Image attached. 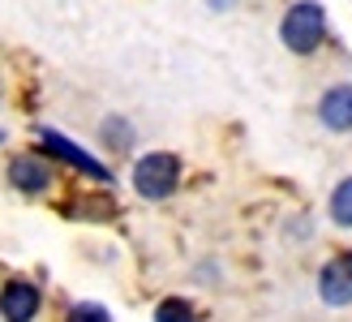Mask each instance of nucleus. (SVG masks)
<instances>
[{
    "instance_id": "39448f33",
    "label": "nucleus",
    "mask_w": 352,
    "mask_h": 322,
    "mask_svg": "<svg viewBox=\"0 0 352 322\" xmlns=\"http://www.w3.org/2000/svg\"><path fill=\"white\" fill-rule=\"evenodd\" d=\"M318 120L331 133H352V86L340 82L318 99Z\"/></svg>"
},
{
    "instance_id": "1a4fd4ad",
    "label": "nucleus",
    "mask_w": 352,
    "mask_h": 322,
    "mask_svg": "<svg viewBox=\"0 0 352 322\" xmlns=\"http://www.w3.org/2000/svg\"><path fill=\"white\" fill-rule=\"evenodd\" d=\"M331 219L340 228H352V176H344L336 193H331Z\"/></svg>"
},
{
    "instance_id": "20e7f679",
    "label": "nucleus",
    "mask_w": 352,
    "mask_h": 322,
    "mask_svg": "<svg viewBox=\"0 0 352 322\" xmlns=\"http://www.w3.org/2000/svg\"><path fill=\"white\" fill-rule=\"evenodd\" d=\"M318 297L327 301V305H352V254H340L331 258L322 271H318Z\"/></svg>"
},
{
    "instance_id": "423d86ee",
    "label": "nucleus",
    "mask_w": 352,
    "mask_h": 322,
    "mask_svg": "<svg viewBox=\"0 0 352 322\" xmlns=\"http://www.w3.org/2000/svg\"><path fill=\"white\" fill-rule=\"evenodd\" d=\"M39 314V288L26 279H9V288L0 292V318L9 322H30Z\"/></svg>"
},
{
    "instance_id": "f03ea898",
    "label": "nucleus",
    "mask_w": 352,
    "mask_h": 322,
    "mask_svg": "<svg viewBox=\"0 0 352 322\" xmlns=\"http://www.w3.org/2000/svg\"><path fill=\"white\" fill-rule=\"evenodd\" d=\"M176 181H181V159L168 155V151H151L146 159H138V164H133V189L142 193L146 202L172 198Z\"/></svg>"
},
{
    "instance_id": "0eeeda50",
    "label": "nucleus",
    "mask_w": 352,
    "mask_h": 322,
    "mask_svg": "<svg viewBox=\"0 0 352 322\" xmlns=\"http://www.w3.org/2000/svg\"><path fill=\"white\" fill-rule=\"evenodd\" d=\"M47 181H52V172H47V164H43L39 155H17V159H9V185H13V189H22V193H43Z\"/></svg>"
},
{
    "instance_id": "9d476101",
    "label": "nucleus",
    "mask_w": 352,
    "mask_h": 322,
    "mask_svg": "<svg viewBox=\"0 0 352 322\" xmlns=\"http://www.w3.org/2000/svg\"><path fill=\"white\" fill-rule=\"evenodd\" d=\"M155 318H160V322H185V318H193V305L185 297H168V301L155 305Z\"/></svg>"
},
{
    "instance_id": "ddd939ff",
    "label": "nucleus",
    "mask_w": 352,
    "mask_h": 322,
    "mask_svg": "<svg viewBox=\"0 0 352 322\" xmlns=\"http://www.w3.org/2000/svg\"><path fill=\"white\" fill-rule=\"evenodd\" d=\"M0 142H5V133H0Z\"/></svg>"
},
{
    "instance_id": "7ed1b4c3",
    "label": "nucleus",
    "mask_w": 352,
    "mask_h": 322,
    "mask_svg": "<svg viewBox=\"0 0 352 322\" xmlns=\"http://www.w3.org/2000/svg\"><path fill=\"white\" fill-rule=\"evenodd\" d=\"M39 147H43V155L60 159V164H69V168H78V172H86V176H95V181H108V168H103L99 159L86 155L78 142H69L65 133H56V129H39Z\"/></svg>"
},
{
    "instance_id": "9b49d317",
    "label": "nucleus",
    "mask_w": 352,
    "mask_h": 322,
    "mask_svg": "<svg viewBox=\"0 0 352 322\" xmlns=\"http://www.w3.org/2000/svg\"><path fill=\"white\" fill-rule=\"evenodd\" d=\"M74 318H86V322H103V318H108V310H103V305H74Z\"/></svg>"
},
{
    "instance_id": "6e6552de",
    "label": "nucleus",
    "mask_w": 352,
    "mask_h": 322,
    "mask_svg": "<svg viewBox=\"0 0 352 322\" xmlns=\"http://www.w3.org/2000/svg\"><path fill=\"white\" fill-rule=\"evenodd\" d=\"M112 219L116 215V198H108V193H91V198H78L74 202V219Z\"/></svg>"
},
{
    "instance_id": "f257e3e1",
    "label": "nucleus",
    "mask_w": 352,
    "mask_h": 322,
    "mask_svg": "<svg viewBox=\"0 0 352 322\" xmlns=\"http://www.w3.org/2000/svg\"><path fill=\"white\" fill-rule=\"evenodd\" d=\"M322 34H327V13H322L318 0H296L284 13V22H279V39H284V47L296 52V56H309V52L322 43Z\"/></svg>"
},
{
    "instance_id": "f8f14e48",
    "label": "nucleus",
    "mask_w": 352,
    "mask_h": 322,
    "mask_svg": "<svg viewBox=\"0 0 352 322\" xmlns=\"http://www.w3.org/2000/svg\"><path fill=\"white\" fill-rule=\"evenodd\" d=\"M210 5H215V9H228V5H232V0H210Z\"/></svg>"
}]
</instances>
